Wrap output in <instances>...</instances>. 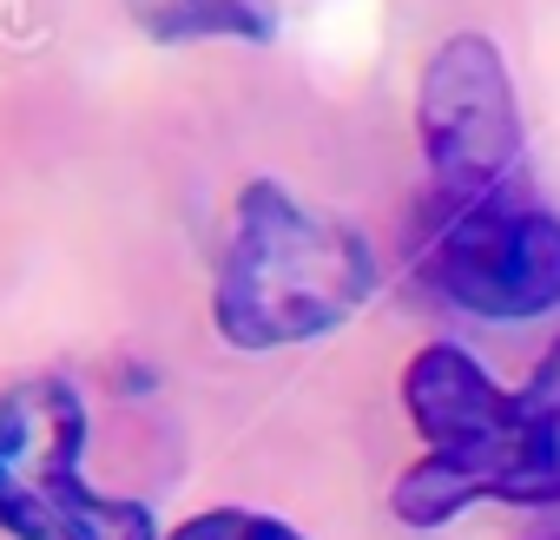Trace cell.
I'll return each instance as SVG.
<instances>
[{
    "label": "cell",
    "instance_id": "obj_1",
    "mask_svg": "<svg viewBox=\"0 0 560 540\" xmlns=\"http://www.w3.org/2000/svg\"><path fill=\"white\" fill-rule=\"evenodd\" d=\"M376 291L370 237L291 185L250 178L218 263L211 317L231 350H291L343 330Z\"/></svg>",
    "mask_w": 560,
    "mask_h": 540
},
{
    "label": "cell",
    "instance_id": "obj_2",
    "mask_svg": "<svg viewBox=\"0 0 560 540\" xmlns=\"http://www.w3.org/2000/svg\"><path fill=\"white\" fill-rule=\"evenodd\" d=\"M0 527L14 540H159L145 501L86 481V402L60 376L0 396Z\"/></svg>",
    "mask_w": 560,
    "mask_h": 540
},
{
    "label": "cell",
    "instance_id": "obj_3",
    "mask_svg": "<svg viewBox=\"0 0 560 540\" xmlns=\"http://www.w3.org/2000/svg\"><path fill=\"white\" fill-rule=\"evenodd\" d=\"M508 402H514V389H501L468 350H455V343L416 350L402 369V409H409L416 435L429 442V455L389 488V514L409 527H442L462 507L488 501L494 455L508 435Z\"/></svg>",
    "mask_w": 560,
    "mask_h": 540
},
{
    "label": "cell",
    "instance_id": "obj_4",
    "mask_svg": "<svg viewBox=\"0 0 560 540\" xmlns=\"http://www.w3.org/2000/svg\"><path fill=\"white\" fill-rule=\"evenodd\" d=\"M416 132L442 204L508 198V178L521 165V106L508 60L488 34H455L429 54L416 93Z\"/></svg>",
    "mask_w": 560,
    "mask_h": 540
},
{
    "label": "cell",
    "instance_id": "obj_5",
    "mask_svg": "<svg viewBox=\"0 0 560 540\" xmlns=\"http://www.w3.org/2000/svg\"><path fill=\"white\" fill-rule=\"evenodd\" d=\"M429 284L494 324H521L560 304V218L514 198L442 204V224L422 244Z\"/></svg>",
    "mask_w": 560,
    "mask_h": 540
},
{
    "label": "cell",
    "instance_id": "obj_6",
    "mask_svg": "<svg viewBox=\"0 0 560 540\" xmlns=\"http://www.w3.org/2000/svg\"><path fill=\"white\" fill-rule=\"evenodd\" d=\"M488 501H514V507L560 501V343L534 363L527 389H514L508 402V435L494 455Z\"/></svg>",
    "mask_w": 560,
    "mask_h": 540
},
{
    "label": "cell",
    "instance_id": "obj_7",
    "mask_svg": "<svg viewBox=\"0 0 560 540\" xmlns=\"http://www.w3.org/2000/svg\"><path fill=\"white\" fill-rule=\"evenodd\" d=\"M139 21L152 40H250V47H264L277 34L270 8H257V0H145Z\"/></svg>",
    "mask_w": 560,
    "mask_h": 540
},
{
    "label": "cell",
    "instance_id": "obj_8",
    "mask_svg": "<svg viewBox=\"0 0 560 540\" xmlns=\"http://www.w3.org/2000/svg\"><path fill=\"white\" fill-rule=\"evenodd\" d=\"M165 540H304L291 520L277 514H250V507H205L185 527H172Z\"/></svg>",
    "mask_w": 560,
    "mask_h": 540
}]
</instances>
